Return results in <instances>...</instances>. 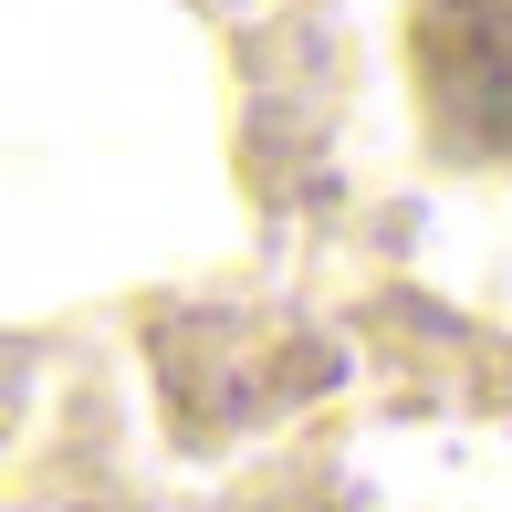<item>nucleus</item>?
Wrapping results in <instances>:
<instances>
[{
  "label": "nucleus",
  "mask_w": 512,
  "mask_h": 512,
  "mask_svg": "<svg viewBox=\"0 0 512 512\" xmlns=\"http://www.w3.org/2000/svg\"><path fill=\"white\" fill-rule=\"evenodd\" d=\"M418 105L460 157H512V0H418Z\"/></svg>",
  "instance_id": "f257e3e1"
}]
</instances>
